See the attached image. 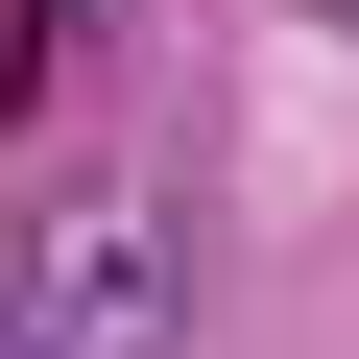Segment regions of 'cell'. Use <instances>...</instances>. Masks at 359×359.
Wrapping results in <instances>:
<instances>
[{
  "label": "cell",
  "mask_w": 359,
  "mask_h": 359,
  "mask_svg": "<svg viewBox=\"0 0 359 359\" xmlns=\"http://www.w3.org/2000/svg\"><path fill=\"white\" fill-rule=\"evenodd\" d=\"M192 335V216L168 192H72L0 240V359H168Z\"/></svg>",
  "instance_id": "6da1fadb"
}]
</instances>
